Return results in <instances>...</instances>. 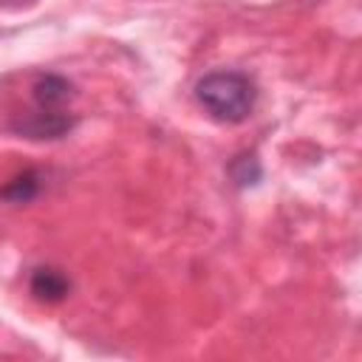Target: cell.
Segmentation results:
<instances>
[{"label": "cell", "instance_id": "1", "mask_svg": "<svg viewBox=\"0 0 362 362\" xmlns=\"http://www.w3.org/2000/svg\"><path fill=\"white\" fill-rule=\"evenodd\" d=\"M195 99L215 122L238 124L252 116L257 102V88L252 76L240 71H212L198 79Z\"/></svg>", "mask_w": 362, "mask_h": 362}, {"label": "cell", "instance_id": "3", "mask_svg": "<svg viewBox=\"0 0 362 362\" xmlns=\"http://www.w3.org/2000/svg\"><path fill=\"white\" fill-rule=\"evenodd\" d=\"M31 96H34V107H42V110H65V105L74 96V88H71V82L65 76L45 74V76H40L34 82Z\"/></svg>", "mask_w": 362, "mask_h": 362}, {"label": "cell", "instance_id": "2", "mask_svg": "<svg viewBox=\"0 0 362 362\" xmlns=\"http://www.w3.org/2000/svg\"><path fill=\"white\" fill-rule=\"evenodd\" d=\"M76 119L65 110H42V107H34L31 113H23L11 130L25 136V139H62L74 130Z\"/></svg>", "mask_w": 362, "mask_h": 362}, {"label": "cell", "instance_id": "5", "mask_svg": "<svg viewBox=\"0 0 362 362\" xmlns=\"http://www.w3.org/2000/svg\"><path fill=\"white\" fill-rule=\"evenodd\" d=\"M40 192V175L34 170H25L20 175H14L6 187H0V198L11 201V204H25Z\"/></svg>", "mask_w": 362, "mask_h": 362}, {"label": "cell", "instance_id": "4", "mask_svg": "<svg viewBox=\"0 0 362 362\" xmlns=\"http://www.w3.org/2000/svg\"><path fill=\"white\" fill-rule=\"evenodd\" d=\"M28 288L40 303H59L71 291V280L65 277V272H59L54 266H40L31 272Z\"/></svg>", "mask_w": 362, "mask_h": 362}]
</instances>
